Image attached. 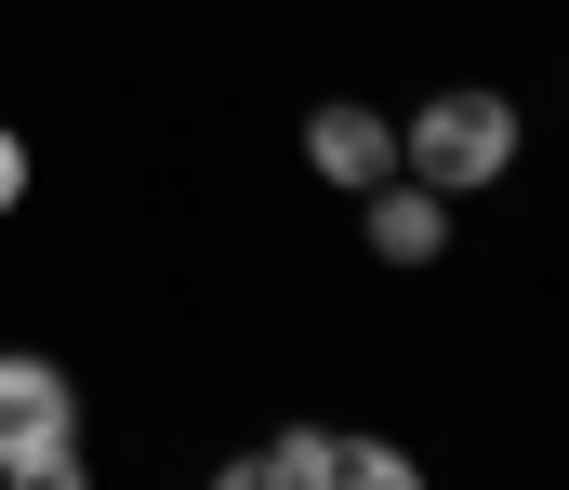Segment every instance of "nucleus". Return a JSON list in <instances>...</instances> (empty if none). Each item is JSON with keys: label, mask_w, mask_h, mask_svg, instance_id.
<instances>
[{"label": "nucleus", "mask_w": 569, "mask_h": 490, "mask_svg": "<svg viewBox=\"0 0 569 490\" xmlns=\"http://www.w3.org/2000/svg\"><path fill=\"white\" fill-rule=\"evenodd\" d=\"M517 147H530V120H517V93H490V80H450V93H425V107L398 120V172H411V186H437V199L503 186V172H517Z\"/></svg>", "instance_id": "f257e3e1"}, {"label": "nucleus", "mask_w": 569, "mask_h": 490, "mask_svg": "<svg viewBox=\"0 0 569 490\" xmlns=\"http://www.w3.org/2000/svg\"><path fill=\"white\" fill-rule=\"evenodd\" d=\"M67 438H80V384L40 344H0V478L40 464V451H67Z\"/></svg>", "instance_id": "f03ea898"}, {"label": "nucleus", "mask_w": 569, "mask_h": 490, "mask_svg": "<svg viewBox=\"0 0 569 490\" xmlns=\"http://www.w3.org/2000/svg\"><path fill=\"white\" fill-rule=\"evenodd\" d=\"M266 451L291 464V490H425V464H411L398 438H358V424H291Z\"/></svg>", "instance_id": "7ed1b4c3"}, {"label": "nucleus", "mask_w": 569, "mask_h": 490, "mask_svg": "<svg viewBox=\"0 0 569 490\" xmlns=\"http://www.w3.org/2000/svg\"><path fill=\"white\" fill-rule=\"evenodd\" d=\"M305 172H318V186H345V199H371V186L398 172V120H385V107H358V93L305 107Z\"/></svg>", "instance_id": "20e7f679"}, {"label": "nucleus", "mask_w": 569, "mask_h": 490, "mask_svg": "<svg viewBox=\"0 0 569 490\" xmlns=\"http://www.w3.org/2000/svg\"><path fill=\"white\" fill-rule=\"evenodd\" d=\"M358 239H371V266H437V252H450V199L411 186V172H385V186L358 199Z\"/></svg>", "instance_id": "39448f33"}, {"label": "nucleus", "mask_w": 569, "mask_h": 490, "mask_svg": "<svg viewBox=\"0 0 569 490\" xmlns=\"http://www.w3.org/2000/svg\"><path fill=\"white\" fill-rule=\"evenodd\" d=\"M0 490H93V478H80V438H67V451H40V464H13Z\"/></svg>", "instance_id": "423d86ee"}, {"label": "nucleus", "mask_w": 569, "mask_h": 490, "mask_svg": "<svg viewBox=\"0 0 569 490\" xmlns=\"http://www.w3.org/2000/svg\"><path fill=\"white\" fill-rule=\"evenodd\" d=\"M212 490H291V464L279 451H239V464H212Z\"/></svg>", "instance_id": "0eeeda50"}, {"label": "nucleus", "mask_w": 569, "mask_h": 490, "mask_svg": "<svg viewBox=\"0 0 569 490\" xmlns=\"http://www.w3.org/2000/svg\"><path fill=\"white\" fill-rule=\"evenodd\" d=\"M13 199H27V133L0 120V212H13Z\"/></svg>", "instance_id": "6e6552de"}]
</instances>
